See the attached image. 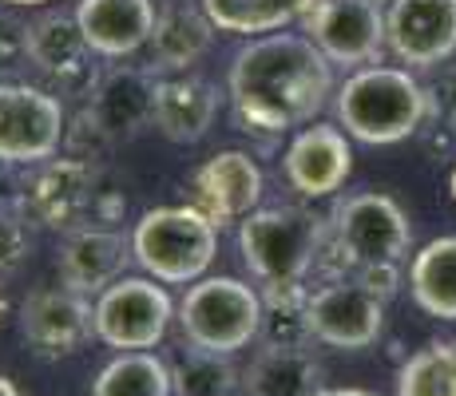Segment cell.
I'll list each match as a JSON object with an SVG mask.
<instances>
[{
    "label": "cell",
    "mask_w": 456,
    "mask_h": 396,
    "mask_svg": "<svg viewBox=\"0 0 456 396\" xmlns=\"http://www.w3.org/2000/svg\"><path fill=\"white\" fill-rule=\"evenodd\" d=\"M226 92L242 131L286 135L326 108L333 64L305 32H266L239 48Z\"/></svg>",
    "instance_id": "obj_1"
},
{
    "label": "cell",
    "mask_w": 456,
    "mask_h": 396,
    "mask_svg": "<svg viewBox=\"0 0 456 396\" xmlns=\"http://www.w3.org/2000/svg\"><path fill=\"white\" fill-rule=\"evenodd\" d=\"M409 246H413V226H409L405 210L397 198L365 190V195H349L333 210L330 222V262L370 286L389 302L401 286V262H405Z\"/></svg>",
    "instance_id": "obj_2"
},
{
    "label": "cell",
    "mask_w": 456,
    "mask_h": 396,
    "mask_svg": "<svg viewBox=\"0 0 456 396\" xmlns=\"http://www.w3.org/2000/svg\"><path fill=\"white\" fill-rule=\"evenodd\" d=\"M338 123L357 143H401L428 119V92L409 68H357L333 100Z\"/></svg>",
    "instance_id": "obj_3"
},
{
    "label": "cell",
    "mask_w": 456,
    "mask_h": 396,
    "mask_svg": "<svg viewBox=\"0 0 456 396\" xmlns=\"http://www.w3.org/2000/svg\"><path fill=\"white\" fill-rule=\"evenodd\" d=\"M330 246V222L305 206H266L242 218L239 250L262 289L305 286Z\"/></svg>",
    "instance_id": "obj_4"
},
{
    "label": "cell",
    "mask_w": 456,
    "mask_h": 396,
    "mask_svg": "<svg viewBox=\"0 0 456 396\" xmlns=\"http://www.w3.org/2000/svg\"><path fill=\"white\" fill-rule=\"evenodd\" d=\"M131 250L155 281L195 286L218 254V226L195 206H159L135 222Z\"/></svg>",
    "instance_id": "obj_5"
},
{
    "label": "cell",
    "mask_w": 456,
    "mask_h": 396,
    "mask_svg": "<svg viewBox=\"0 0 456 396\" xmlns=\"http://www.w3.org/2000/svg\"><path fill=\"white\" fill-rule=\"evenodd\" d=\"M187 345L234 357L262 333V294L239 278H199L179 302Z\"/></svg>",
    "instance_id": "obj_6"
},
{
    "label": "cell",
    "mask_w": 456,
    "mask_h": 396,
    "mask_svg": "<svg viewBox=\"0 0 456 396\" xmlns=\"http://www.w3.org/2000/svg\"><path fill=\"white\" fill-rule=\"evenodd\" d=\"M95 166L76 155H52L37 163V171L20 182L16 210L28 226L40 230L72 234L80 226H92V202H95Z\"/></svg>",
    "instance_id": "obj_7"
},
{
    "label": "cell",
    "mask_w": 456,
    "mask_h": 396,
    "mask_svg": "<svg viewBox=\"0 0 456 396\" xmlns=\"http://www.w3.org/2000/svg\"><path fill=\"white\" fill-rule=\"evenodd\" d=\"M68 135L64 103L48 87L0 84V163L37 166L60 151Z\"/></svg>",
    "instance_id": "obj_8"
},
{
    "label": "cell",
    "mask_w": 456,
    "mask_h": 396,
    "mask_svg": "<svg viewBox=\"0 0 456 396\" xmlns=\"http://www.w3.org/2000/svg\"><path fill=\"white\" fill-rule=\"evenodd\" d=\"M171 297L151 278H119L95 297V337L119 353H143L167 337Z\"/></svg>",
    "instance_id": "obj_9"
},
{
    "label": "cell",
    "mask_w": 456,
    "mask_h": 396,
    "mask_svg": "<svg viewBox=\"0 0 456 396\" xmlns=\"http://www.w3.org/2000/svg\"><path fill=\"white\" fill-rule=\"evenodd\" d=\"M310 337L341 353L370 349L385 329V297L362 286L357 278H330L305 297Z\"/></svg>",
    "instance_id": "obj_10"
},
{
    "label": "cell",
    "mask_w": 456,
    "mask_h": 396,
    "mask_svg": "<svg viewBox=\"0 0 456 396\" xmlns=\"http://www.w3.org/2000/svg\"><path fill=\"white\" fill-rule=\"evenodd\" d=\"M302 32L326 52L330 64H341V68L373 64L389 48V40H385V12L377 0H318L305 12Z\"/></svg>",
    "instance_id": "obj_11"
},
{
    "label": "cell",
    "mask_w": 456,
    "mask_h": 396,
    "mask_svg": "<svg viewBox=\"0 0 456 396\" xmlns=\"http://www.w3.org/2000/svg\"><path fill=\"white\" fill-rule=\"evenodd\" d=\"M28 64L48 79V92L56 95H92L100 84L76 12H44L28 24Z\"/></svg>",
    "instance_id": "obj_12"
},
{
    "label": "cell",
    "mask_w": 456,
    "mask_h": 396,
    "mask_svg": "<svg viewBox=\"0 0 456 396\" xmlns=\"http://www.w3.org/2000/svg\"><path fill=\"white\" fill-rule=\"evenodd\" d=\"M159 72L155 68H111L92 87L84 111L103 131L111 147L135 139L155 123V100H159Z\"/></svg>",
    "instance_id": "obj_13"
},
{
    "label": "cell",
    "mask_w": 456,
    "mask_h": 396,
    "mask_svg": "<svg viewBox=\"0 0 456 396\" xmlns=\"http://www.w3.org/2000/svg\"><path fill=\"white\" fill-rule=\"evenodd\" d=\"M389 52L409 68H436L456 52V0H389Z\"/></svg>",
    "instance_id": "obj_14"
},
{
    "label": "cell",
    "mask_w": 456,
    "mask_h": 396,
    "mask_svg": "<svg viewBox=\"0 0 456 396\" xmlns=\"http://www.w3.org/2000/svg\"><path fill=\"white\" fill-rule=\"evenodd\" d=\"M20 333L40 357H68L95 337V305L68 286L37 289L20 305Z\"/></svg>",
    "instance_id": "obj_15"
},
{
    "label": "cell",
    "mask_w": 456,
    "mask_h": 396,
    "mask_svg": "<svg viewBox=\"0 0 456 396\" xmlns=\"http://www.w3.org/2000/svg\"><path fill=\"white\" fill-rule=\"evenodd\" d=\"M258 198H262V166L247 151L210 155L195 171V182H191V206L203 210L218 230L254 214Z\"/></svg>",
    "instance_id": "obj_16"
},
{
    "label": "cell",
    "mask_w": 456,
    "mask_h": 396,
    "mask_svg": "<svg viewBox=\"0 0 456 396\" xmlns=\"http://www.w3.org/2000/svg\"><path fill=\"white\" fill-rule=\"evenodd\" d=\"M131 262H135L131 238L111 230V226H80V230H72L64 238V246H60L56 270L68 289L100 297L108 286L127 278Z\"/></svg>",
    "instance_id": "obj_17"
},
{
    "label": "cell",
    "mask_w": 456,
    "mask_h": 396,
    "mask_svg": "<svg viewBox=\"0 0 456 396\" xmlns=\"http://www.w3.org/2000/svg\"><path fill=\"white\" fill-rule=\"evenodd\" d=\"M286 182L302 198H330L333 190H341V182L354 171V151L349 139L330 123H314L294 135V143L286 147L282 158Z\"/></svg>",
    "instance_id": "obj_18"
},
{
    "label": "cell",
    "mask_w": 456,
    "mask_h": 396,
    "mask_svg": "<svg viewBox=\"0 0 456 396\" xmlns=\"http://www.w3.org/2000/svg\"><path fill=\"white\" fill-rule=\"evenodd\" d=\"M76 20L95 56L124 60L151 44L159 12H155V0H80Z\"/></svg>",
    "instance_id": "obj_19"
},
{
    "label": "cell",
    "mask_w": 456,
    "mask_h": 396,
    "mask_svg": "<svg viewBox=\"0 0 456 396\" xmlns=\"http://www.w3.org/2000/svg\"><path fill=\"white\" fill-rule=\"evenodd\" d=\"M215 20L207 16L203 4H191V0H171L159 8V20L151 32V68L155 72H187L210 52L215 44Z\"/></svg>",
    "instance_id": "obj_20"
},
{
    "label": "cell",
    "mask_w": 456,
    "mask_h": 396,
    "mask_svg": "<svg viewBox=\"0 0 456 396\" xmlns=\"http://www.w3.org/2000/svg\"><path fill=\"white\" fill-rule=\"evenodd\" d=\"M218 87L203 76H167L159 84V100H155V127L171 143H199L210 131L218 116Z\"/></svg>",
    "instance_id": "obj_21"
},
{
    "label": "cell",
    "mask_w": 456,
    "mask_h": 396,
    "mask_svg": "<svg viewBox=\"0 0 456 396\" xmlns=\"http://www.w3.org/2000/svg\"><path fill=\"white\" fill-rule=\"evenodd\" d=\"M247 396H318L322 365L305 345H266L242 373Z\"/></svg>",
    "instance_id": "obj_22"
},
{
    "label": "cell",
    "mask_w": 456,
    "mask_h": 396,
    "mask_svg": "<svg viewBox=\"0 0 456 396\" xmlns=\"http://www.w3.org/2000/svg\"><path fill=\"white\" fill-rule=\"evenodd\" d=\"M409 289H413V302L428 317L456 321V234L433 238L425 250L413 254Z\"/></svg>",
    "instance_id": "obj_23"
},
{
    "label": "cell",
    "mask_w": 456,
    "mask_h": 396,
    "mask_svg": "<svg viewBox=\"0 0 456 396\" xmlns=\"http://www.w3.org/2000/svg\"><path fill=\"white\" fill-rule=\"evenodd\" d=\"M199 4L207 8L218 32L266 36V32H282L294 20H305V12L318 0H199Z\"/></svg>",
    "instance_id": "obj_24"
},
{
    "label": "cell",
    "mask_w": 456,
    "mask_h": 396,
    "mask_svg": "<svg viewBox=\"0 0 456 396\" xmlns=\"http://www.w3.org/2000/svg\"><path fill=\"white\" fill-rule=\"evenodd\" d=\"M92 396H175L171 365L151 349L119 353L100 368V376L92 381Z\"/></svg>",
    "instance_id": "obj_25"
},
{
    "label": "cell",
    "mask_w": 456,
    "mask_h": 396,
    "mask_svg": "<svg viewBox=\"0 0 456 396\" xmlns=\"http://www.w3.org/2000/svg\"><path fill=\"white\" fill-rule=\"evenodd\" d=\"M171 384L175 396H234V389L242 384V373L226 353L191 345L171 360Z\"/></svg>",
    "instance_id": "obj_26"
},
{
    "label": "cell",
    "mask_w": 456,
    "mask_h": 396,
    "mask_svg": "<svg viewBox=\"0 0 456 396\" xmlns=\"http://www.w3.org/2000/svg\"><path fill=\"white\" fill-rule=\"evenodd\" d=\"M397 396H456V345L428 341L397 373Z\"/></svg>",
    "instance_id": "obj_27"
},
{
    "label": "cell",
    "mask_w": 456,
    "mask_h": 396,
    "mask_svg": "<svg viewBox=\"0 0 456 396\" xmlns=\"http://www.w3.org/2000/svg\"><path fill=\"white\" fill-rule=\"evenodd\" d=\"M305 286H282V289H262V333L266 345H305L310 337V321H305Z\"/></svg>",
    "instance_id": "obj_28"
},
{
    "label": "cell",
    "mask_w": 456,
    "mask_h": 396,
    "mask_svg": "<svg viewBox=\"0 0 456 396\" xmlns=\"http://www.w3.org/2000/svg\"><path fill=\"white\" fill-rule=\"evenodd\" d=\"M28 258V222L20 210H0V286Z\"/></svg>",
    "instance_id": "obj_29"
},
{
    "label": "cell",
    "mask_w": 456,
    "mask_h": 396,
    "mask_svg": "<svg viewBox=\"0 0 456 396\" xmlns=\"http://www.w3.org/2000/svg\"><path fill=\"white\" fill-rule=\"evenodd\" d=\"M28 64V24L12 12H0V76Z\"/></svg>",
    "instance_id": "obj_30"
},
{
    "label": "cell",
    "mask_w": 456,
    "mask_h": 396,
    "mask_svg": "<svg viewBox=\"0 0 456 396\" xmlns=\"http://www.w3.org/2000/svg\"><path fill=\"white\" fill-rule=\"evenodd\" d=\"M425 92H428V116L456 123V68H444Z\"/></svg>",
    "instance_id": "obj_31"
},
{
    "label": "cell",
    "mask_w": 456,
    "mask_h": 396,
    "mask_svg": "<svg viewBox=\"0 0 456 396\" xmlns=\"http://www.w3.org/2000/svg\"><path fill=\"white\" fill-rule=\"evenodd\" d=\"M318 396H377V392H365V389H322Z\"/></svg>",
    "instance_id": "obj_32"
},
{
    "label": "cell",
    "mask_w": 456,
    "mask_h": 396,
    "mask_svg": "<svg viewBox=\"0 0 456 396\" xmlns=\"http://www.w3.org/2000/svg\"><path fill=\"white\" fill-rule=\"evenodd\" d=\"M0 396H20V389H16V384L8 381L4 373H0Z\"/></svg>",
    "instance_id": "obj_33"
},
{
    "label": "cell",
    "mask_w": 456,
    "mask_h": 396,
    "mask_svg": "<svg viewBox=\"0 0 456 396\" xmlns=\"http://www.w3.org/2000/svg\"><path fill=\"white\" fill-rule=\"evenodd\" d=\"M4 4H12V8H40V4H48V0H4Z\"/></svg>",
    "instance_id": "obj_34"
},
{
    "label": "cell",
    "mask_w": 456,
    "mask_h": 396,
    "mask_svg": "<svg viewBox=\"0 0 456 396\" xmlns=\"http://www.w3.org/2000/svg\"><path fill=\"white\" fill-rule=\"evenodd\" d=\"M4 313H8V297H4V289H0V321H4Z\"/></svg>",
    "instance_id": "obj_35"
},
{
    "label": "cell",
    "mask_w": 456,
    "mask_h": 396,
    "mask_svg": "<svg viewBox=\"0 0 456 396\" xmlns=\"http://www.w3.org/2000/svg\"><path fill=\"white\" fill-rule=\"evenodd\" d=\"M452 198H456V163H452Z\"/></svg>",
    "instance_id": "obj_36"
},
{
    "label": "cell",
    "mask_w": 456,
    "mask_h": 396,
    "mask_svg": "<svg viewBox=\"0 0 456 396\" xmlns=\"http://www.w3.org/2000/svg\"><path fill=\"white\" fill-rule=\"evenodd\" d=\"M377 4H385V0H377Z\"/></svg>",
    "instance_id": "obj_37"
}]
</instances>
